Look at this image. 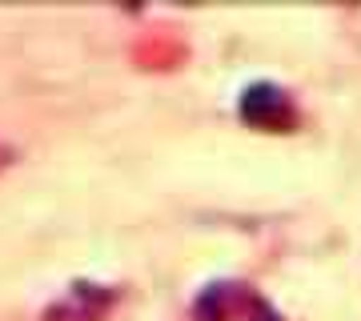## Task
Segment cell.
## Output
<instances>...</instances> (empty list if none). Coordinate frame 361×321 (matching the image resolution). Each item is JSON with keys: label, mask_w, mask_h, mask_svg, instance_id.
<instances>
[{"label": "cell", "mask_w": 361, "mask_h": 321, "mask_svg": "<svg viewBox=\"0 0 361 321\" xmlns=\"http://www.w3.org/2000/svg\"><path fill=\"white\" fill-rule=\"evenodd\" d=\"M241 116H245L253 128H289L293 125V101H289V92L269 85V80H257V85H249L241 92Z\"/></svg>", "instance_id": "cell-1"}, {"label": "cell", "mask_w": 361, "mask_h": 321, "mask_svg": "<svg viewBox=\"0 0 361 321\" xmlns=\"http://www.w3.org/2000/svg\"><path fill=\"white\" fill-rule=\"evenodd\" d=\"M245 297H249L245 285H209L205 293L197 297L193 313H197V321H225Z\"/></svg>", "instance_id": "cell-2"}, {"label": "cell", "mask_w": 361, "mask_h": 321, "mask_svg": "<svg viewBox=\"0 0 361 321\" xmlns=\"http://www.w3.org/2000/svg\"><path fill=\"white\" fill-rule=\"evenodd\" d=\"M249 321H281V313H277V309L269 305V301H261L257 293H249Z\"/></svg>", "instance_id": "cell-3"}]
</instances>
